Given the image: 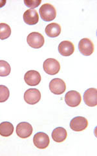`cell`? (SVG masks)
Instances as JSON below:
<instances>
[{
  "mask_svg": "<svg viewBox=\"0 0 97 156\" xmlns=\"http://www.w3.org/2000/svg\"><path fill=\"white\" fill-rule=\"evenodd\" d=\"M39 13L41 18L45 22L54 20L56 16V11L55 7L50 3H45L40 8Z\"/></svg>",
  "mask_w": 97,
  "mask_h": 156,
  "instance_id": "1",
  "label": "cell"
},
{
  "mask_svg": "<svg viewBox=\"0 0 97 156\" xmlns=\"http://www.w3.org/2000/svg\"><path fill=\"white\" fill-rule=\"evenodd\" d=\"M27 41L28 44L31 48L39 49L44 44L45 39L41 33L38 32H32L27 36Z\"/></svg>",
  "mask_w": 97,
  "mask_h": 156,
  "instance_id": "2",
  "label": "cell"
},
{
  "mask_svg": "<svg viewBox=\"0 0 97 156\" xmlns=\"http://www.w3.org/2000/svg\"><path fill=\"white\" fill-rule=\"evenodd\" d=\"M43 68L44 71L48 75H56L60 70V65L55 58H49L43 62Z\"/></svg>",
  "mask_w": 97,
  "mask_h": 156,
  "instance_id": "3",
  "label": "cell"
},
{
  "mask_svg": "<svg viewBox=\"0 0 97 156\" xmlns=\"http://www.w3.org/2000/svg\"><path fill=\"white\" fill-rule=\"evenodd\" d=\"M94 44L89 38H84L79 43V50L81 54L85 56H89L94 52Z\"/></svg>",
  "mask_w": 97,
  "mask_h": 156,
  "instance_id": "4",
  "label": "cell"
},
{
  "mask_svg": "<svg viewBox=\"0 0 97 156\" xmlns=\"http://www.w3.org/2000/svg\"><path fill=\"white\" fill-rule=\"evenodd\" d=\"M41 99V93L37 89H29L24 94V100L29 105H35Z\"/></svg>",
  "mask_w": 97,
  "mask_h": 156,
  "instance_id": "5",
  "label": "cell"
},
{
  "mask_svg": "<svg viewBox=\"0 0 97 156\" xmlns=\"http://www.w3.org/2000/svg\"><path fill=\"white\" fill-rule=\"evenodd\" d=\"M33 143L36 148L45 149L49 145L50 140L47 134L43 132H38L34 136Z\"/></svg>",
  "mask_w": 97,
  "mask_h": 156,
  "instance_id": "6",
  "label": "cell"
},
{
  "mask_svg": "<svg viewBox=\"0 0 97 156\" xmlns=\"http://www.w3.org/2000/svg\"><path fill=\"white\" fill-rule=\"evenodd\" d=\"M49 89L52 93L60 95L66 90V85L64 80L60 78H55L49 83Z\"/></svg>",
  "mask_w": 97,
  "mask_h": 156,
  "instance_id": "7",
  "label": "cell"
},
{
  "mask_svg": "<svg viewBox=\"0 0 97 156\" xmlns=\"http://www.w3.org/2000/svg\"><path fill=\"white\" fill-rule=\"evenodd\" d=\"M16 134L22 139H27L30 136L33 131L32 126L27 122H22L19 123L16 126Z\"/></svg>",
  "mask_w": 97,
  "mask_h": 156,
  "instance_id": "8",
  "label": "cell"
},
{
  "mask_svg": "<svg viewBox=\"0 0 97 156\" xmlns=\"http://www.w3.org/2000/svg\"><path fill=\"white\" fill-rule=\"evenodd\" d=\"M66 104L71 107L79 106L82 101V97L79 92L76 90H70L67 92L65 96Z\"/></svg>",
  "mask_w": 97,
  "mask_h": 156,
  "instance_id": "9",
  "label": "cell"
},
{
  "mask_svg": "<svg viewBox=\"0 0 97 156\" xmlns=\"http://www.w3.org/2000/svg\"><path fill=\"white\" fill-rule=\"evenodd\" d=\"M88 126V120L83 116H76L70 122V128L75 131L85 130Z\"/></svg>",
  "mask_w": 97,
  "mask_h": 156,
  "instance_id": "10",
  "label": "cell"
},
{
  "mask_svg": "<svg viewBox=\"0 0 97 156\" xmlns=\"http://www.w3.org/2000/svg\"><path fill=\"white\" fill-rule=\"evenodd\" d=\"M85 104L89 107H95L97 105V90L95 88H90L86 90L84 94Z\"/></svg>",
  "mask_w": 97,
  "mask_h": 156,
  "instance_id": "11",
  "label": "cell"
},
{
  "mask_svg": "<svg viewBox=\"0 0 97 156\" xmlns=\"http://www.w3.org/2000/svg\"><path fill=\"white\" fill-rule=\"evenodd\" d=\"M42 80L40 73L36 70H29L24 76V80L29 86H36Z\"/></svg>",
  "mask_w": 97,
  "mask_h": 156,
  "instance_id": "12",
  "label": "cell"
},
{
  "mask_svg": "<svg viewBox=\"0 0 97 156\" xmlns=\"http://www.w3.org/2000/svg\"><path fill=\"white\" fill-rule=\"evenodd\" d=\"M75 51V46L72 42L64 41L60 43L58 46V52L62 56L68 57L71 55Z\"/></svg>",
  "mask_w": 97,
  "mask_h": 156,
  "instance_id": "13",
  "label": "cell"
},
{
  "mask_svg": "<svg viewBox=\"0 0 97 156\" xmlns=\"http://www.w3.org/2000/svg\"><path fill=\"white\" fill-rule=\"evenodd\" d=\"M24 22L29 26L36 25L39 21V15L35 9H28L23 14Z\"/></svg>",
  "mask_w": 97,
  "mask_h": 156,
  "instance_id": "14",
  "label": "cell"
},
{
  "mask_svg": "<svg viewBox=\"0 0 97 156\" xmlns=\"http://www.w3.org/2000/svg\"><path fill=\"white\" fill-rule=\"evenodd\" d=\"M52 138L56 143H62L66 139L67 132L65 128L62 127H58L52 132Z\"/></svg>",
  "mask_w": 97,
  "mask_h": 156,
  "instance_id": "15",
  "label": "cell"
},
{
  "mask_svg": "<svg viewBox=\"0 0 97 156\" xmlns=\"http://www.w3.org/2000/svg\"><path fill=\"white\" fill-rule=\"evenodd\" d=\"M61 27L57 23H51L45 27V33L46 35L51 38H56L61 33Z\"/></svg>",
  "mask_w": 97,
  "mask_h": 156,
  "instance_id": "16",
  "label": "cell"
},
{
  "mask_svg": "<svg viewBox=\"0 0 97 156\" xmlns=\"http://www.w3.org/2000/svg\"><path fill=\"white\" fill-rule=\"evenodd\" d=\"M14 131V126L9 122H3L0 124V135L2 136H11Z\"/></svg>",
  "mask_w": 97,
  "mask_h": 156,
  "instance_id": "17",
  "label": "cell"
},
{
  "mask_svg": "<svg viewBox=\"0 0 97 156\" xmlns=\"http://www.w3.org/2000/svg\"><path fill=\"white\" fill-rule=\"evenodd\" d=\"M11 35V29L5 23H0V39L5 40Z\"/></svg>",
  "mask_w": 97,
  "mask_h": 156,
  "instance_id": "18",
  "label": "cell"
},
{
  "mask_svg": "<svg viewBox=\"0 0 97 156\" xmlns=\"http://www.w3.org/2000/svg\"><path fill=\"white\" fill-rule=\"evenodd\" d=\"M11 68L8 63L3 60H0V76L5 77L10 74Z\"/></svg>",
  "mask_w": 97,
  "mask_h": 156,
  "instance_id": "19",
  "label": "cell"
},
{
  "mask_svg": "<svg viewBox=\"0 0 97 156\" xmlns=\"http://www.w3.org/2000/svg\"><path fill=\"white\" fill-rule=\"evenodd\" d=\"M10 91L8 88L5 86L0 85V103L6 101L9 98Z\"/></svg>",
  "mask_w": 97,
  "mask_h": 156,
  "instance_id": "20",
  "label": "cell"
},
{
  "mask_svg": "<svg viewBox=\"0 0 97 156\" xmlns=\"http://www.w3.org/2000/svg\"><path fill=\"white\" fill-rule=\"evenodd\" d=\"M42 3L41 0H24V3L25 5L32 9L38 7Z\"/></svg>",
  "mask_w": 97,
  "mask_h": 156,
  "instance_id": "21",
  "label": "cell"
},
{
  "mask_svg": "<svg viewBox=\"0 0 97 156\" xmlns=\"http://www.w3.org/2000/svg\"><path fill=\"white\" fill-rule=\"evenodd\" d=\"M7 2L6 0H0V8L3 7L5 5Z\"/></svg>",
  "mask_w": 97,
  "mask_h": 156,
  "instance_id": "22",
  "label": "cell"
}]
</instances>
